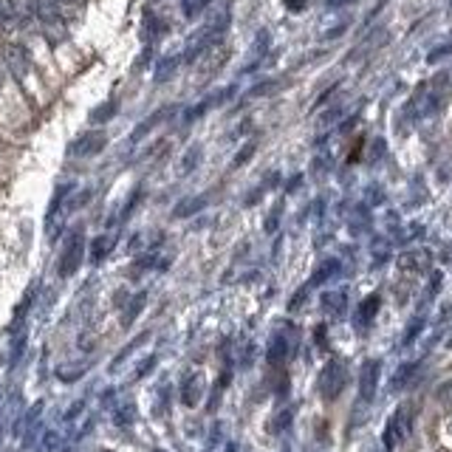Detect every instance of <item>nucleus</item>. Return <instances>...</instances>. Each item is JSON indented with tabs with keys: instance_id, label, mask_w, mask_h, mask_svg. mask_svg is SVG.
Returning a JSON list of instances; mask_svg holds the SVG:
<instances>
[{
	"instance_id": "nucleus-1",
	"label": "nucleus",
	"mask_w": 452,
	"mask_h": 452,
	"mask_svg": "<svg viewBox=\"0 0 452 452\" xmlns=\"http://www.w3.org/2000/svg\"><path fill=\"white\" fill-rule=\"evenodd\" d=\"M345 384H348V371H345V365L342 362H337V359H331L325 368H322V374H319V396L325 399V401H334V399H339V393L345 390Z\"/></svg>"
},
{
	"instance_id": "nucleus-2",
	"label": "nucleus",
	"mask_w": 452,
	"mask_h": 452,
	"mask_svg": "<svg viewBox=\"0 0 452 452\" xmlns=\"http://www.w3.org/2000/svg\"><path fill=\"white\" fill-rule=\"evenodd\" d=\"M82 257H85V240H82V232L76 229L74 235L68 237L63 255H60V277H71L76 269L82 266Z\"/></svg>"
},
{
	"instance_id": "nucleus-3",
	"label": "nucleus",
	"mask_w": 452,
	"mask_h": 452,
	"mask_svg": "<svg viewBox=\"0 0 452 452\" xmlns=\"http://www.w3.org/2000/svg\"><path fill=\"white\" fill-rule=\"evenodd\" d=\"M379 376H381V362H379V359H368V362L362 365V371H359V399H362L365 404H371L374 396H376Z\"/></svg>"
},
{
	"instance_id": "nucleus-4",
	"label": "nucleus",
	"mask_w": 452,
	"mask_h": 452,
	"mask_svg": "<svg viewBox=\"0 0 452 452\" xmlns=\"http://www.w3.org/2000/svg\"><path fill=\"white\" fill-rule=\"evenodd\" d=\"M404 410H396L393 416H390V421H387V427H384V433H381V441H384V450L393 452L399 444H401V438H404Z\"/></svg>"
},
{
	"instance_id": "nucleus-5",
	"label": "nucleus",
	"mask_w": 452,
	"mask_h": 452,
	"mask_svg": "<svg viewBox=\"0 0 452 452\" xmlns=\"http://www.w3.org/2000/svg\"><path fill=\"white\" fill-rule=\"evenodd\" d=\"M6 66H9V71L17 76V79H23V76L29 74V54L20 48V46H6Z\"/></svg>"
},
{
	"instance_id": "nucleus-6",
	"label": "nucleus",
	"mask_w": 452,
	"mask_h": 452,
	"mask_svg": "<svg viewBox=\"0 0 452 452\" xmlns=\"http://www.w3.org/2000/svg\"><path fill=\"white\" fill-rule=\"evenodd\" d=\"M399 266L404 272H427L430 269V252L427 249H416V252H404L399 257Z\"/></svg>"
},
{
	"instance_id": "nucleus-7",
	"label": "nucleus",
	"mask_w": 452,
	"mask_h": 452,
	"mask_svg": "<svg viewBox=\"0 0 452 452\" xmlns=\"http://www.w3.org/2000/svg\"><path fill=\"white\" fill-rule=\"evenodd\" d=\"M337 274H339V260H334V257H331V260H322V263L314 269V274H311V280H308L305 286H308V289L325 286V283H328L331 277H337Z\"/></svg>"
},
{
	"instance_id": "nucleus-8",
	"label": "nucleus",
	"mask_w": 452,
	"mask_h": 452,
	"mask_svg": "<svg viewBox=\"0 0 452 452\" xmlns=\"http://www.w3.org/2000/svg\"><path fill=\"white\" fill-rule=\"evenodd\" d=\"M289 351H292V345L286 342V334H277L272 342H269V351H266V362L269 365H283L286 359H289Z\"/></svg>"
},
{
	"instance_id": "nucleus-9",
	"label": "nucleus",
	"mask_w": 452,
	"mask_h": 452,
	"mask_svg": "<svg viewBox=\"0 0 452 452\" xmlns=\"http://www.w3.org/2000/svg\"><path fill=\"white\" fill-rule=\"evenodd\" d=\"M379 305H381V297H379V294H371V297H365V300H362V305L356 308V317H354L359 328H368V325L376 319Z\"/></svg>"
},
{
	"instance_id": "nucleus-10",
	"label": "nucleus",
	"mask_w": 452,
	"mask_h": 452,
	"mask_svg": "<svg viewBox=\"0 0 452 452\" xmlns=\"http://www.w3.org/2000/svg\"><path fill=\"white\" fill-rule=\"evenodd\" d=\"M345 305H348V300H345L342 292H325V294H322V308H325L334 319L345 314Z\"/></svg>"
},
{
	"instance_id": "nucleus-11",
	"label": "nucleus",
	"mask_w": 452,
	"mask_h": 452,
	"mask_svg": "<svg viewBox=\"0 0 452 452\" xmlns=\"http://www.w3.org/2000/svg\"><path fill=\"white\" fill-rule=\"evenodd\" d=\"M416 371H418V362H404L399 371H396V376H393V381H390V390H404L410 381H413V376H416Z\"/></svg>"
},
{
	"instance_id": "nucleus-12",
	"label": "nucleus",
	"mask_w": 452,
	"mask_h": 452,
	"mask_svg": "<svg viewBox=\"0 0 452 452\" xmlns=\"http://www.w3.org/2000/svg\"><path fill=\"white\" fill-rule=\"evenodd\" d=\"M105 148V136L102 133H88L74 145V153H99Z\"/></svg>"
},
{
	"instance_id": "nucleus-13",
	"label": "nucleus",
	"mask_w": 452,
	"mask_h": 452,
	"mask_svg": "<svg viewBox=\"0 0 452 452\" xmlns=\"http://www.w3.org/2000/svg\"><path fill=\"white\" fill-rule=\"evenodd\" d=\"M181 399L187 407H195V401L201 399V376H190L184 381V390H181Z\"/></svg>"
},
{
	"instance_id": "nucleus-14",
	"label": "nucleus",
	"mask_w": 452,
	"mask_h": 452,
	"mask_svg": "<svg viewBox=\"0 0 452 452\" xmlns=\"http://www.w3.org/2000/svg\"><path fill=\"white\" fill-rule=\"evenodd\" d=\"M421 328H424V314H416L413 319H410V325H407V331H404V337H401V348H410L416 339H418V334H421Z\"/></svg>"
},
{
	"instance_id": "nucleus-15",
	"label": "nucleus",
	"mask_w": 452,
	"mask_h": 452,
	"mask_svg": "<svg viewBox=\"0 0 452 452\" xmlns=\"http://www.w3.org/2000/svg\"><path fill=\"white\" fill-rule=\"evenodd\" d=\"M145 300H148V294H136L133 302L128 305V311H125V317H122V325H130L139 314H142V308H145Z\"/></svg>"
},
{
	"instance_id": "nucleus-16",
	"label": "nucleus",
	"mask_w": 452,
	"mask_h": 452,
	"mask_svg": "<svg viewBox=\"0 0 452 452\" xmlns=\"http://www.w3.org/2000/svg\"><path fill=\"white\" fill-rule=\"evenodd\" d=\"M111 249H113V240H111V237H96V240H93L91 260H93V263H102V257H105Z\"/></svg>"
},
{
	"instance_id": "nucleus-17",
	"label": "nucleus",
	"mask_w": 452,
	"mask_h": 452,
	"mask_svg": "<svg viewBox=\"0 0 452 452\" xmlns=\"http://www.w3.org/2000/svg\"><path fill=\"white\" fill-rule=\"evenodd\" d=\"M201 207H204V198H192V201H187V204H181V207L175 210V218H187V215L198 212Z\"/></svg>"
},
{
	"instance_id": "nucleus-18",
	"label": "nucleus",
	"mask_w": 452,
	"mask_h": 452,
	"mask_svg": "<svg viewBox=\"0 0 452 452\" xmlns=\"http://www.w3.org/2000/svg\"><path fill=\"white\" fill-rule=\"evenodd\" d=\"M308 292H311V289H308V286H302L300 292H297V294L292 297V302H289V308H292V311H300V305L305 302V297H308Z\"/></svg>"
},
{
	"instance_id": "nucleus-19",
	"label": "nucleus",
	"mask_w": 452,
	"mask_h": 452,
	"mask_svg": "<svg viewBox=\"0 0 452 452\" xmlns=\"http://www.w3.org/2000/svg\"><path fill=\"white\" fill-rule=\"evenodd\" d=\"M387 255H390V249L387 246H381V243H374V260H376V266H381L384 260H387Z\"/></svg>"
},
{
	"instance_id": "nucleus-20",
	"label": "nucleus",
	"mask_w": 452,
	"mask_h": 452,
	"mask_svg": "<svg viewBox=\"0 0 452 452\" xmlns=\"http://www.w3.org/2000/svg\"><path fill=\"white\" fill-rule=\"evenodd\" d=\"M130 418H133V407H122V410H119V416H116V424H122V427H125V424H130Z\"/></svg>"
},
{
	"instance_id": "nucleus-21",
	"label": "nucleus",
	"mask_w": 452,
	"mask_h": 452,
	"mask_svg": "<svg viewBox=\"0 0 452 452\" xmlns=\"http://www.w3.org/2000/svg\"><path fill=\"white\" fill-rule=\"evenodd\" d=\"M438 289H441V272H436V274H433V280H430V292H427V294L433 297V294H438Z\"/></svg>"
},
{
	"instance_id": "nucleus-22",
	"label": "nucleus",
	"mask_w": 452,
	"mask_h": 452,
	"mask_svg": "<svg viewBox=\"0 0 452 452\" xmlns=\"http://www.w3.org/2000/svg\"><path fill=\"white\" fill-rule=\"evenodd\" d=\"M255 153V145H246L243 153H237V158H235V164H243V161H249V155Z\"/></svg>"
},
{
	"instance_id": "nucleus-23",
	"label": "nucleus",
	"mask_w": 452,
	"mask_h": 452,
	"mask_svg": "<svg viewBox=\"0 0 452 452\" xmlns=\"http://www.w3.org/2000/svg\"><path fill=\"white\" fill-rule=\"evenodd\" d=\"M153 365H155V359H153V356H150V359H148V362H142V368H139V371H136V379H142V376H145V374H148V371H150Z\"/></svg>"
},
{
	"instance_id": "nucleus-24",
	"label": "nucleus",
	"mask_w": 452,
	"mask_h": 452,
	"mask_svg": "<svg viewBox=\"0 0 452 452\" xmlns=\"http://www.w3.org/2000/svg\"><path fill=\"white\" fill-rule=\"evenodd\" d=\"M289 6H294V9H300V6H302V0H289Z\"/></svg>"
}]
</instances>
